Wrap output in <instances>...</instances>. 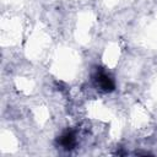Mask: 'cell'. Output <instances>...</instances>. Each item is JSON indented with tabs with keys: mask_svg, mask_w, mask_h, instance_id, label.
I'll use <instances>...</instances> for the list:
<instances>
[{
	"mask_svg": "<svg viewBox=\"0 0 157 157\" xmlns=\"http://www.w3.org/2000/svg\"><path fill=\"white\" fill-rule=\"evenodd\" d=\"M60 144L64 148H72L76 144V139H75V135L71 132V131H66L65 134L61 135L60 137Z\"/></svg>",
	"mask_w": 157,
	"mask_h": 157,
	"instance_id": "2",
	"label": "cell"
},
{
	"mask_svg": "<svg viewBox=\"0 0 157 157\" xmlns=\"http://www.w3.org/2000/svg\"><path fill=\"white\" fill-rule=\"evenodd\" d=\"M94 82L96 86L99 87V90L104 91V92H110L114 90V80L112 78L110 75H108L105 71L99 70L96 72L94 75Z\"/></svg>",
	"mask_w": 157,
	"mask_h": 157,
	"instance_id": "1",
	"label": "cell"
}]
</instances>
